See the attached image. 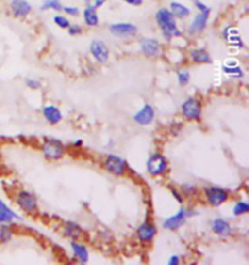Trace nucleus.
Masks as SVG:
<instances>
[{
    "label": "nucleus",
    "instance_id": "1",
    "mask_svg": "<svg viewBox=\"0 0 249 265\" xmlns=\"http://www.w3.org/2000/svg\"><path fill=\"white\" fill-rule=\"evenodd\" d=\"M156 20L163 31V35L166 39L169 40L172 37L181 35V31H179L176 28V22L173 18V15L167 9L164 8L159 10L156 14Z\"/></svg>",
    "mask_w": 249,
    "mask_h": 265
},
{
    "label": "nucleus",
    "instance_id": "2",
    "mask_svg": "<svg viewBox=\"0 0 249 265\" xmlns=\"http://www.w3.org/2000/svg\"><path fill=\"white\" fill-rule=\"evenodd\" d=\"M166 166H167V163L166 158L160 154H155L151 156L147 161L148 171L153 176H158L164 173L166 169Z\"/></svg>",
    "mask_w": 249,
    "mask_h": 265
},
{
    "label": "nucleus",
    "instance_id": "3",
    "mask_svg": "<svg viewBox=\"0 0 249 265\" xmlns=\"http://www.w3.org/2000/svg\"><path fill=\"white\" fill-rule=\"evenodd\" d=\"M182 114L189 120H198L201 115L200 103L193 98L186 100L182 105Z\"/></svg>",
    "mask_w": 249,
    "mask_h": 265
},
{
    "label": "nucleus",
    "instance_id": "4",
    "mask_svg": "<svg viewBox=\"0 0 249 265\" xmlns=\"http://www.w3.org/2000/svg\"><path fill=\"white\" fill-rule=\"evenodd\" d=\"M43 153L49 159H59L63 156L64 147L58 140H48L43 145Z\"/></svg>",
    "mask_w": 249,
    "mask_h": 265
},
{
    "label": "nucleus",
    "instance_id": "5",
    "mask_svg": "<svg viewBox=\"0 0 249 265\" xmlns=\"http://www.w3.org/2000/svg\"><path fill=\"white\" fill-rule=\"evenodd\" d=\"M10 10L14 17L25 18L31 14L33 7L28 0H12Z\"/></svg>",
    "mask_w": 249,
    "mask_h": 265
},
{
    "label": "nucleus",
    "instance_id": "6",
    "mask_svg": "<svg viewBox=\"0 0 249 265\" xmlns=\"http://www.w3.org/2000/svg\"><path fill=\"white\" fill-rule=\"evenodd\" d=\"M90 51L94 58L100 63L105 62L108 60V48L101 40H94L90 45Z\"/></svg>",
    "mask_w": 249,
    "mask_h": 265
},
{
    "label": "nucleus",
    "instance_id": "7",
    "mask_svg": "<svg viewBox=\"0 0 249 265\" xmlns=\"http://www.w3.org/2000/svg\"><path fill=\"white\" fill-rule=\"evenodd\" d=\"M18 205L26 212H33L37 208V201L34 195L28 191H21L17 196Z\"/></svg>",
    "mask_w": 249,
    "mask_h": 265
},
{
    "label": "nucleus",
    "instance_id": "8",
    "mask_svg": "<svg viewBox=\"0 0 249 265\" xmlns=\"http://www.w3.org/2000/svg\"><path fill=\"white\" fill-rule=\"evenodd\" d=\"M110 31L117 36H129L136 33L137 29L135 26L128 23H119L110 26Z\"/></svg>",
    "mask_w": 249,
    "mask_h": 265
},
{
    "label": "nucleus",
    "instance_id": "9",
    "mask_svg": "<svg viewBox=\"0 0 249 265\" xmlns=\"http://www.w3.org/2000/svg\"><path fill=\"white\" fill-rule=\"evenodd\" d=\"M105 167L114 175H122L125 171V162L117 156H109L105 160Z\"/></svg>",
    "mask_w": 249,
    "mask_h": 265
},
{
    "label": "nucleus",
    "instance_id": "10",
    "mask_svg": "<svg viewBox=\"0 0 249 265\" xmlns=\"http://www.w3.org/2000/svg\"><path fill=\"white\" fill-rule=\"evenodd\" d=\"M206 199L209 204L213 206H218L222 204L228 197V194L225 190L218 187H211L206 190Z\"/></svg>",
    "mask_w": 249,
    "mask_h": 265
},
{
    "label": "nucleus",
    "instance_id": "11",
    "mask_svg": "<svg viewBox=\"0 0 249 265\" xmlns=\"http://www.w3.org/2000/svg\"><path fill=\"white\" fill-rule=\"evenodd\" d=\"M154 109L151 105L146 104L142 109H140L134 116V121L142 125H149L154 120Z\"/></svg>",
    "mask_w": 249,
    "mask_h": 265
},
{
    "label": "nucleus",
    "instance_id": "12",
    "mask_svg": "<svg viewBox=\"0 0 249 265\" xmlns=\"http://www.w3.org/2000/svg\"><path fill=\"white\" fill-rule=\"evenodd\" d=\"M209 12H210V9H207L204 11H200L199 14H198L196 16V18L194 19V21L191 25V28H190L191 33L200 32L205 29L206 23L208 20V16H209Z\"/></svg>",
    "mask_w": 249,
    "mask_h": 265
},
{
    "label": "nucleus",
    "instance_id": "13",
    "mask_svg": "<svg viewBox=\"0 0 249 265\" xmlns=\"http://www.w3.org/2000/svg\"><path fill=\"white\" fill-rule=\"evenodd\" d=\"M155 235H156V228L148 222L141 224L137 229V236L142 242L151 241Z\"/></svg>",
    "mask_w": 249,
    "mask_h": 265
},
{
    "label": "nucleus",
    "instance_id": "14",
    "mask_svg": "<svg viewBox=\"0 0 249 265\" xmlns=\"http://www.w3.org/2000/svg\"><path fill=\"white\" fill-rule=\"evenodd\" d=\"M185 218H186V211L181 209L174 216L166 219V221L164 222V226L167 229H175L184 222Z\"/></svg>",
    "mask_w": 249,
    "mask_h": 265
},
{
    "label": "nucleus",
    "instance_id": "15",
    "mask_svg": "<svg viewBox=\"0 0 249 265\" xmlns=\"http://www.w3.org/2000/svg\"><path fill=\"white\" fill-rule=\"evenodd\" d=\"M14 218H20L1 199H0V223L11 222Z\"/></svg>",
    "mask_w": 249,
    "mask_h": 265
},
{
    "label": "nucleus",
    "instance_id": "16",
    "mask_svg": "<svg viewBox=\"0 0 249 265\" xmlns=\"http://www.w3.org/2000/svg\"><path fill=\"white\" fill-rule=\"evenodd\" d=\"M43 115H44L45 119L52 125H56V124L60 123L62 118H63L61 111L53 105H49V106L44 107Z\"/></svg>",
    "mask_w": 249,
    "mask_h": 265
},
{
    "label": "nucleus",
    "instance_id": "17",
    "mask_svg": "<svg viewBox=\"0 0 249 265\" xmlns=\"http://www.w3.org/2000/svg\"><path fill=\"white\" fill-rule=\"evenodd\" d=\"M141 50L147 56H156L160 51V44L155 39H143L141 41Z\"/></svg>",
    "mask_w": 249,
    "mask_h": 265
},
{
    "label": "nucleus",
    "instance_id": "18",
    "mask_svg": "<svg viewBox=\"0 0 249 265\" xmlns=\"http://www.w3.org/2000/svg\"><path fill=\"white\" fill-rule=\"evenodd\" d=\"M212 230L219 235L226 236L231 233V226L226 220L217 218L212 222Z\"/></svg>",
    "mask_w": 249,
    "mask_h": 265
},
{
    "label": "nucleus",
    "instance_id": "19",
    "mask_svg": "<svg viewBox=\"0 0 249 265\" xmlns=\"http://www.w3.org/2000/svg\"><path fill=\"white\" fill-rule=\"evenodd\" d=\"M191 57H192V60L197 63H210L211 62V59H210L209 55L203 49L194 50L191 53Z\"/></svg>",
    "mask_w": 249,
    "mask_h": 265
},
{
    "label": "nucleus",
    "instance_id": "20",
    "mask_svg": "<svg viewBox=\"0 0 249 265\" xmlns=\"http://www.w3.org/2000/svg\"><path fill=\"white\" fill-rule=\"evenodd\" d=\"M170 9H171V14L176 17H179V18H184V17H187L191 14V11L189 8H187L186 6H184L178 2H171Z\"/></svg>",
    "mask_w": 249,
    "mask_h": 265
},
{
    "label": "nucleus",
    "instance_id": "21",
    "mask_svg": "<svg viewBox=\"0 0 249 265\" xmlns=\"http://www.w3.org/2000/svg\"><path fill=\"white\" fill-rule=\"evenodd\" d=\"M84 20L85 23L90 27H96L99 25V16L95 9L86 8L84 10Z\"/></svg>",
    "mask_w": 249,
    "mask_h": 265
},
{
    "label": "nucleus",
    "instance_id": "22",
    "mask_svg": "<svg viewBox=\"0 0 249 265\" xmlns=\"http://www.w3.org/2000/svg\"><path fill=\"white\" fill-rule=\"evenodd\" d=\"M72 249H73L74 254L77 256V258L80 259L81 262H87L88 261L89 253H88L87 249L84 246H82L78 243H73L72 244Z\"/></svg>",
    "mask_w": 249,
    "mask_h": 265
},
{
    "label": "nucleus",
    "instance_id": "23",
    "mask_svg": "<svg viewBox=\"0 0 249 265\" xmlns=\"http://www.w3.org/2000/svg\"><path fill=\"white\" fill-rule=\"evenodd\" d=\"M65 234L71 238H78L81 234V229L77 224L69 222L65 228Z\"/></svg>",
    "mask_w": 249,
    "mask_h": 265
},
{
    "label": "nucleus",
    "instance_id": "24",
    "mask_svg": "<svg viewBox=\"0 0 249 265\" xmlns=\"http://www.w3.org/2000/svg\"><path fill=\"white\" fill-rule=\"evenodd\" d=\"M53 9L55 11H61L63 9L62 4L59 2V0H45L41 5V10H49Z\"/></svg>",
    "mask_w": 249,
    "mask_h": 265
},
{
    "label": "nucleus",
    "instance_id": "25",
    "mask_svg": "<svg viewBox=\"0 0 249 265\" xmlns=\"http://www.w3.org/2000/svg\"><path fill=\"white\" fill-rule=\"evenodd\" d=\"M12 232L8 225H5L4 223L0 225V243L7 242L11 239Z\"/></svg>",
    "mask_w": 249,
    "mask_h": 265
},
{
    "label": "nucleus",
    "instance_id": "26",
    "mask_svg": "<svg viewBox=\"0 0 249 265\" xmlns=\"http://www.w3.org/2000/svg\"><path fill=\"white\" fill-rule=\"evenodd\" d=\"M249 211V205L245 202H242V201H239L235 204V206L233 207L232 209V212L235 216H239V215H242V214H245Z\"/></svg>",
    "mask_w": 249,
    "mask_h": 265
},
{
    "label": "nucleus",
    "instance_id": "27",
    "mask_svg": "<svg viewBox=\"0 0 249 265\" xmlns=\"http://www.w3.org/2000/svg\"><path fill=\"white\" fill-rule=\"evenodd\" d=\"M54 23L61 29H68V27L70 26L69 21L66 17H63V16H55Z\"/></svg>",
    "mask_w": 249,
    "mask_h": 265
},
{
    "label": "nucleus",
    "instance_id": "28",
    "mask_svg": "<svg viewBox=\"0 0 249 265\" xmlns=\"http://www.w3.org/2000/svg\"><path fill=\"white\" fill-rule=\"evenodd\" d=\"M223 70H224L225 73L231 74L232 76H237V77L242 76L241 69L239 67H237L236 65H234V66H224Z\"/></svg>",
    "mask_w": 249,
    "mask_h": 265
},
{
    "label": "nucleus",
    "instance_id": "29",
    "mask_svg": "<svg viewBox=\"0 0 249 265\" xmlns=\"http://www.w3.org/2000/svg\"><path fill=\"white\" fill-rule=\"evenodd\" d=\"M105 1L106 0H84V2L88 6V8H92V9L100 7Z\"/></svg>",
    "mask_w": 249,
    "mask_h": 265
},
{
    "label": "nucleus",
    "instance_id": "30",
    "mask_svg": "<svg viewBox=\"0 0 249 265\" xmlns=\"http://www.w3.org/2000/svg\"><path fill=\"white\" fill-rule=\"evenodd\" d=\"M178 82L181 85H185L189 82V74L187 72H179L178 73Z\"/></svg>",
    "mask_w": 249,
    "mask_h": 265
},
{
    "label": "nucleus",
    "instance_id": "31",
    "mask_svg": "<svg viewBox=\"0 0 249 265\" xmlns=\"http://www.w3.org/2000/svg\"><path fill=\"white\" fill-rule=\"evenodd\" d=\"M81 31H82L81 28L78 27V26H76V25H72V26H69V27H68V32H69V34H71V35L80 34Z\"/></svg>",
    "mask_w": 249,
    "mask_h": 265
},
{
    "label": "nucleus",
    "instance_id": "32",
    "mask_svg": "<svg viewBox=\"0 0 249 265\" xmlns=\"http://www.w3.org/2000/svg\"><path fill=\"white\" fill-rule=\"evenodd\" d=\"M26 83H27V86L32 89H38L40 87V83L34 79H28Z\"/></svg>",
    "mask_w": 249,
    "mask_h": 265
},
{
    "label": "nucleus",
    "instance_id": "33",
    "mask_svg": "<svg viewBox=\"0 0 249 265\" xmlns=\"http://www.w3.org/2000/svg\"><path fill=\"white\" fill-rule=\"evenodd\" d=\"M63 9H64V11H65L66 13H67V14H69V15H71V16H75V15L79 14V10H78V8H76V7H69V6H66V7H64Z\"/></svg>",
    "mask_w": 249,
    "mask_h": 265
},
{
    "label": "nucleus",
    "instance_id": "34",
    "mask_svg": "<svg viewBox=\"0 0 249 265\" xmlns=\"http://www.w3.org/2000/svg\"><path fill=\"white\" fill-rule=\"evenodd\" d=\"M196 6L198 7V9L199 10V11H204V10H207V9H209L206 5H204L202 2H200V1H199V0H196Z\"/></svg>",
    "mask_w": 249,
    "mask_h": 265
},
{
    "label": "nucleus",
    "instance_id": "35",
    "mask_svg": "<svg viewBox=\"0 0 249 265\" xmlns=\"http://www.w3.org/2000/svg\"><path fill=\"white\" fill-rule=\"evenodd\" d=\"M125 2H127L128 4H131V5H134V6H138L142 3L143 0H124Z\"/></svg>",
    "mask_w": 249,
    "mask_h": 265
},
{
    "label": "nucleus",
    "instance_id": "36",
    "mask_svg": "<svg viewBox=\"0 0 249 265\" xmlns=\"http://www.w3.org/2000/svg\"><path fill=\"white\" fill-rule=\"evenodd\" d=\"M178 263H179V257L176 256V255L171 256L170 259H169V261H168V264H170V265H176Z\"/></svg>",
    "mask_w": 249,
    "mask_h": 265
}]
</instances>
